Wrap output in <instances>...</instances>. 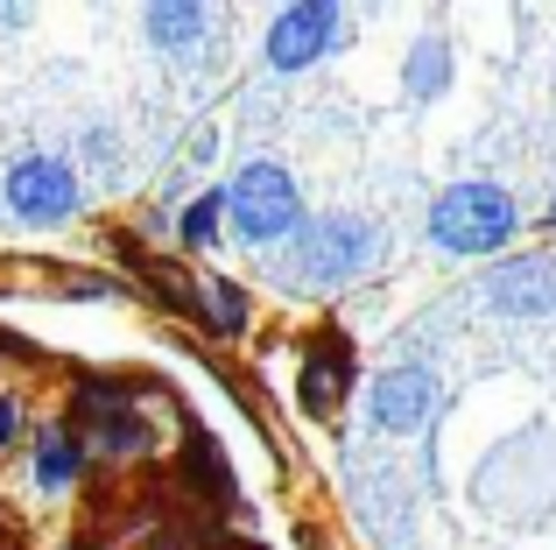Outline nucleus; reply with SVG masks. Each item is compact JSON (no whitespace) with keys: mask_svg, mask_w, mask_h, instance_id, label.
<instances>
[{"mask_svg":"<svg viewBox=\"0 0 556 550\" xmlns=\"http://www.w3.org/2000/svg\"><path fill=\"white\" fill-rule=\"evenodd\" d=\"M367 410H374V430H394V438H408V430H422L437 416V374L430 367H380L374 388H367Z\"/></svg>","mask_w":556,"mask_h":550,"instance_id":"6","label":"nucleus"},{"mask_svg":"<svg viewBox=\"0 0 556 550\" xmlns=\"http://www.w3.org/2000/svg\"><path fill=\"white\" fill-rule=\"evenodd\" d=\"M380 262H388V226H374L367 212H311L303 234L282 248L275 275L296 297H331V289L374 275Z\"/></svg>","mask_w":556,"mask_h":550,"instance_id":"1","label":"nucleus"},{"mask_svg":"<svg viewBox=\"0 0 556 550\" xmlns=\"http://www.w3.org/2000/svg\"><path fill=\"white\" fill-rule=\"evenodd\" d=\"M549 226H556V205H549Z\"/></svg>","mask_w":556,"mask_h":550,"instance_id":"17","label":"nucleus"},{"mask_svg":"<svg viewBox=\"0 0 556 550\" xmlns=\"http://www.w3.org/2000/svg\"><path fill=\"white\" fill-rule=\"evenodd\" d=\"M430 240L444 254H458V262H486V254H507L515 248V234H521V205H515V191L507 184H493V177H458V184H444V191L430 198Z\"/></svg>","mask_w":556,"mask_h":550,"instance_id":"3","label":"nucleus"},{"mask_svg":"<svg viewBox=\"0 0 556 550\" xmlns=\"http://www.w3.org/2000/svg\"><path fill=\"white\" fill-rule=\"evenodd\" d=\"M198 311H204V325H212L218 339H240V332L254 325V303H247V289L232 283V275H204Z\"/></svg>","mask_w":556,"mask_h":550,"instance_id":"13","label":"nucleus"},{"mask_svg":"<svg viewBox=\"0 0 556 550\" xmlns=\"http://www.w3.org/2000/svg\"><path fill=\"white\" fill-rule=\"evenodd\" d=\"M486 303L501 317H549L556 311V262L549 254H521L486 275Z\"/></svg>","mask_w":556,"mask_h":550,"instance_id":"7","label":"nucleus"},{"mask_svg":"<svg viewBox=\"0 0 556 550\" xmlns=\"http://www.w3.org/2000/svg\"><path fill=\"white\" fill-rule=\"evenodd\" d=\"M212 8H198V0H155L149 14H141V36H149V50L163 57H198L204 42H212Z\"/></svg>","mask_w":556,"mask_h":550,"instance_id":"10","label":"nucleus"},{"mask_svg":"<svg viewBox=\"0 0 556 550\" xmlns=\"http://www.w3.org/2000/svg\"><path fill=\"white\" fill-rule=\"evenodd\" d=\"M85 438H78V424H42V430H28V480H36V495H71L78 487V473H85Z\"/></svg>","mask_w":556,"mask_h":550,"instance_id":"8","label":"nucleus"},{"mask_svg":"<svg viewBox=\"0 0 556 550\" xmlns=\"http://www.w3.org/2000/svg\"><path fill=\"white\" fill-rule=\"evenodd\" d=\"M311 205H303V184L282 155H247L226 184V240H240L247 254H282L303 234Z\"/></svg>","mask_w":556,"mask_h":550,"instance_id":"2","label":"nucleus"},{"mask_svg":"<svg viewBox=\"0 0 556 550\" xmlns=\"http://www.w3.org/2000/svg\"><path fill=\"white\" fill-rule=\"evenodd\" d=\"M85 170H113V149H121V135H113V127H85Z\"/></svg>","mask_w":556,"mask_h":550,"instance_id":"14","label":"nucleus"},{"mask_svg":"<svg viewBox=\"0 0 556 550\" xmlns=\"http://www.w3.org/2000/svg\"><path fill=\"white\" fill-rule=\"evenodd\" d=\"M0 205H8L14 226H36V234H50V226H71L85 205V184H78V163L56 149H28L8 163V177H0Z\"/></svg>","mask_w":556,"mask_h":550,"instance_id":"4","label":"nucleus"},{"mask_svg":"<svg viewBox=\"0 0 556 550\" xmlns=\"http://www.w3.org/2000/svg\"><path fill=\"white\" fill-rule=\"evenodd\" d=\"M339 50H345V8L339 0H289V8L268 14V36H261V64L282 71V78L317 71Z\"/></svg>","mask_w":556,"mask_h":550,"instance_id":"5","label":"nucleus"},{"mask_svg":"<svg viewBox=\"0 0 556 550\" xmlns=\"http://www.w3.org/2000/svg\"><path fill=\"white\" fill-rule=\"evenodd\" d=\"M28 430V416H22V402L14 396H0V452H14V438Z\"/></svg>","mask_w":556,"mask_h":550,"instance_id":"15","label":"nucleus"},{"mask_svg":"<svg viewBox=\"0 0 556 550\" xmlns=\"http://www.w3.org/2000/svg\"><path fill=\"white\" fill-rule=\"evenodd\" d=\"M169 234H177L184 254H218V240H226V184L190 191L177 205V220H169Z\"/></svg>","mask_w":556,"mask_h":550,"instance_id":"12","label":"nucleus"},{"mask_svg":"<svg viewBox=\"0 0 556 550\" xmlns=\"http://www.w3.org/2000/svg\"><path fill=\"white\" fill-rule=\"evenodd\" d=\"M345 382H353V360L339 353V346H317V353H303V367H296V410L311 416V424H325L331 410L345 402Z\"/></svg>","mask_w":556,"mask_h":550,"instance_id":"11","label":"nucleus"},{"mask_svg":"<svg viewBox=\"0 0 556 550\" xmlns=\"http://www.w3.org/2000/svg\"><path fill=\"white\" fill-rule=\"evenodd\" d=\"M451 78H458V57H451L444 28L408 36V50H402V92H408V107H437V99L451 92Z\"/></svg>","mask_w":556,"mask_h":550,"instance_id":"9","label":"nucleus"},{"mask_svg":"<svg viewBox=\"0 0 556 550\" xmlns=\"http://www.w3.org/2000/svg\"><path fill=\"white\" fill-rule=\"evenodd\" d=\"M56 550H99V543H56Z\"/></svg>","mask_w":556,"mask_h":550,"instance_id":"16","label":"nucleus"}]
</instances>
